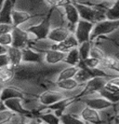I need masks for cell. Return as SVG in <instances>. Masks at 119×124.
Returning <instances> with one entry per match:
<instances>
[{
    "mask_svg": "<svg viewBox=\"0 0 119 124\" xmlns=\"http://www.w3.org/2000/svg\"><path fill=\"white\" fill-rule=\"evenodd\" d=\"M82 62L79 51L77 48L72 49L68 52H66V56L64 59V63L68 65H79L80 62Z\"/></svg>",
    "mask_w": 119,
    "mask_h": 124,
    "instance_id": "cell-23",
    "label": "cell"
},
{
    "mask_svg": "<svg viewBox=\"0 0 119 124\" xmlns=\"http://www.w3.org/2000/svg\"><path fill=\"white\" fill-rule=\"evenodd\" d=\"M10 62L8 56L7 54V52L0 54V67H4V66H9Z\"/></svg>",
    "mask_w": 119,
    "mask_h": 124,
    "instance_id": "cell-33",
    "label": "cell"
},
{
    "mask_svg": "<svg viewBox=\"0 0 119 124\" xmlns=\"http://www.w3.org/2000/svg\"><path fill=\"white\" fill-rule=\"evenodd\" d=\"M61 123L63 124H72V123H84L79 115H75L68 112H64L60 117Z\"/></svg>",
    "mask_w": 119,
    "mask_h": 124,
    "instance_id": "cell-25",
    "label": "cell"
},
{
    "mask_svg": "<svg viewBox=\"0 0 119 124\" xmlns=\"http://www.w3.org/2000/svg\"><path fill=\"white\" fill-rule=\"evenodd\" d=\"M63 8V13H64V17L67 23V28L70 30L71 33H74L76 23L79 22L80 20V16H79V12L78 9L75 6L74 2H70L68 4L64 5Z\"/></svg>",
    "mask_w": 119,
    "mask_h": 124,
    "instance_id": "cell-8",
    "label": "cell"
},
{
    "mask_svg": "<svg viewBox=\"0 0 119 124\" xmlns=\"http://www.w3.org/2000/svg\"><path fill=\"white\" fill-rule=\"evenodd\" d=\"M78 69H79V65L64 64V66L56 75L53 82L63 80V79H68V78H74L75 77V75H76V73H77V71H78Z\"/></svg>",
    "mask_w": 119,
    "mask_h": 124,
    "instance_id": "cell-20",
    "label": "cell"
},
{
    "mask_svg": "<svg viewBox=\"0 0 119 124\" xmlns=\"http://www.w3.org/2000/svg\"><path fill=\"white\" fill-rule=\"evenodd\" d=\"M7 54L9 59L10 66L15 68L22 63V50L21 49L14 47V46L7 47Z\"/></svg>",
    "mask_w": 119,
    "mask_h": 124,
    "instance_id": "cell-19",
    "label": "cell"
},
{
    "mask_svg": "<svg viewBox=\"0 0 119 124\" xmlns=\"http://www.w3.org/2000/svg\"><path fill=\"white\" fill-rule=\"evenodd\" d=\"M50 28H51V26H50L49 21V17L47 15V17L42 22H40L37 24L30 27L27 31L31 34L33 39L35 40V39L48 38L49 33L50 31Z\"/></svg>",
    "mask_w": 119,
    "mask_h": 124,
    "instance_id": "cell-9",
    "label": "cell"
},
{
    "mask_svg": "<svg viewBox=\"0 0 119 124\" xmlns=\"http://www.w3.org/2000/svg\"><path fill=\"white\" fill-rule=\"evenodd\" d=\"M106 18L119 20V0H115L113 6L106 11Z\"/></svg>",
    "mask_w": 119,
    "mask_h": 124,
    "instance_id": "cell-29",
    "label": "cell"
},
{
    "mask_svg": "<svg viewBox=\"0 0 119 124\" xmlns=\"http://www.w3.org/2000/svg\"><path fill=\"white\" fill-rule=\"evenodd\" d=\"M115 106H116V108H117V115H116V117H117V118H118V120H119V103L116 104Z\"/></svg>",
    "mask_w": 119,
    "mask_h": 124,
    "instance_id": "cell-36",
    "label": "cell"
},
{
    "mask_svg": "<svg viewBox=\"0 0 119 124\" xmlns=\"http://www.w3.org/2000/svg\"><path fill=\"white\" fill-rule=\"evenodd\" d=\"M100 68L108 77L119 75V58L115 55H107L102 61Z\"/></svg>",
    "mask_w": 119,
    "mask_h": 124,
    "instance_id": "cell-10",
    "label": "cell"
},
{
    "mask_svg": "<svg viewBox=\"0 0 119 124\" xmlns=\"http://www.w3.org/2000/svg\"><path fill=\"white\" fill-rule=\"evenodd\" d=\"M119 28V20H112L105 18L95 23L92 34H91V41L97 38L104 37L110 36Z\"/></svg>",
    "mask_w": 119,
    "mask_h": 124,
    "instance_id": "cell-2",
    "label": "cell"
},
{
    "mask_svg": "<svg viewBox=\"0 0 119 124\" xmlns=\"http://www.w3.org/2000/svg\"><path fill=\"white\" fill-rule=\"evenodd\" d=\"M80 63H81L82 65H84V66H86V67L90 68V69L100 68V65H101V60L89 56V57L87 58L86 60L82 61Z\"/></svg>",
    "mask_w": 119,
    "mask_h": 124,
    "instance_id": "cell-28",
    "label": "cell"
},
{
    "mask_svg": "<svg viewBox=\"0 0 119 124\" xmlns=\"http://www.w3.org/2000/svg\"><path fill=\"white\" fill-rule=\"evenodd\" d=\"M71 34L70 30L66 26H59V27H52L50 28L48 38L54 43H60L66 39Z\"/></svg>",
    "mask_w": 119,
    "mask_h": 124,
    "instance_id": "cell-17",
    "label": "cell"
},
{
    "mask_svg": "<svg viewBox=\"0 0 119 124\" xmlns=\"http://www.w3.org/2000/svg\"><path fill=\"white\" fill-rule=\"evenodd\" d=\"M104 89L112 93H119V75L110 77L105 84Z\"/></svg>",
    "mask_w": 119,
    "mask_h": 124,
    "instance_id": "cell-26",
    "label": "cell"
},
{
    "mask_svg": "<svg viewBox=\"0 0 119 124\" xmlns=\"http://www.w3.org/2000/svg\"><path fill=\"white\" fill-rule=\"evenodd\" d=\"M4 2H5V0H0V8H1V7H2Z\"/></svg>",
    "mask_w": 119,
    "mask_h": 124,
    "instance_id": "cell-37",
    "label": "cell"
},
{
    "mask_svg": "<svg viewBox=\"0 0 119 124\" xmlns=\"http://www.w3.org/2000/svg\"><path fill=\"white\" fill-rule=\"evenodd\" d=\"M15 70L12 66H4L0 67V84L5 86L11 84L14 80Z\"/></svg>",
    "mask_w": 119,
    "mask_h": 124,
    "instance_id": "cell-21",
    "label": "cell"
},
{
    "mask_svg": "<svg viewBox=\"0 0 119 124\" xmlns=\"http://www.w3.org/2000/svg\"><path fill=\"white\" fill-rule=\"evenodd\" d=\"M16 0H5L0 8V23L12 25V11Z\"/></svg>",
    "mask_w": 119,
    "mask_h": 124,
    "instance_id": "cell-14",
    "label": "cell"
},
{
    "mask_svg": "<svg viewBox=\"0 0 119 124\" xmlns=\"http://www.w3.org/2000/svg\"><path fill=\"white\" fill-rule=\"evenodd\" d=\"M66 52L56 49H50L44 53V63L47 65H60L64 63Z\"/></svg>",
    "mask_w": 119,
    "mask_h": 124,
    "instance_id": "cell-11",
    "label": "cell"
},
{
    "mask_svg": "<svg viewBox=\"0 0 119 124\" xmlns=\"http://www.w3.org/2000/svg\"><path fill=\"white\" fill-rule=\"evenodd\" d=\"M75 4L78 9L80 19L82 20H86L95 23L100 20L106 18V11L100 9V8L96 7L91 3H75Z\"/></svg>",
    "mask_w": 119,
    "mask_h": 124,
    "instance_id": "cell-1",
    "label": "cell"
},
{
    "mask_svg": "<svg viewBox=\"0 0 119 124\" xmlns=\"http://www.w3.org/2000/svg\"><path fill=\"white\" fill-rule=\"evenodd\" d=\"M93 27H94L93 23L86 20H82V19L79 20V22L75 25V31H74V35L79 43L91 40V34H92Z\"/></svg>",
    "mask_w": 119,
    "mask_h": 124,
    "instance_id": "cell-7",
    "label": "cell"
},
{
    "mask_svg": "<svg viewBox=\"0 0 119 124\" xmlns=\"http://www.w3.org/2000/svg\"><path fill=\"white\" fill-rule=\"evenodd\" d=\"M22 62L23 63H44V53L34 50L31 47L22 49Z\"/></svg>",
    "mask_w": 119,
    "mask_h": 124,
    "instance_id": "cell-13",
    "label": "cell"
},
{
    "mask_svg": "<svg viewBox=\"0 0 119 124\" xmlns=\"http://www.w3.org/2000/svg\"><path fill=\"white\" fill-rule=\"evenodd\" d=\"M84 102L85 105L90 106L92 108H95L97 110H102L105 109L109 106H113V104L105 98L104 96H102L100 93H95V94H89V95H85V96H80L78 97Z\"/></svg>",
    "mask_w": 119,
    "mask_h": 124,
    "instance_id": "cell-6",
    "label": "cell"
},
{
    "mask_svg": "<svg viewBox=\"0 0 119 124\" xmlns=\"http://www.w3.org/2000/svg\"><path fill=\"white\" fill-rule=\"evenodd\" d=\"M32 17V14L27 11L14 8L12 11V25L13 26H21Z\"/></svg>",
    "mask_w": 119,
    "mask_h": 124,
    "instance_id": "cell-22",
    "label": "cell"
},
{
    "mask_svg": "<svg viewBox=\"0 0 119 124\" xmlns=\"http://www.w3.org/2000/svg\"><path fill=\"white\" fill-rule=\"evenodd\" d=\"M16 113L9 110L8 108H4L0 110V124L10 123L11 119Z\"/></svg>",
    "mask_w": 119,
    "mask_h": 124,
    "instance_id": "cell-30",
    "label": "cell"
},
{
    "mask_svg": "<svg viewBox=\"0 0 119 124\" xmlns=\"http://www.w3.org/2000/svg\"><path fill=\"white\" fill-rule=\"evenodd\" d=\"M11 35H12V46L20 48L21 50L28 47L30 42L34 40L31 34L20 26H13Z\"/></svg>",
    "mask_w": 119,
    "mask_h": 124,
    "instance_id": "cell-5",
    "label": "cell"
},
{
    "mask_svg": "<svg viewBox=\"0 0 119 124\" xmlns=\"http://www.w3.org/2000/svg\"><path fill=\"white\" fill-rule=\"evenodd\" d=\"M79 117L84 123H102L100 111L87 105H85L82 108L79 113Z\"/></svg>",
    "mask_w": 119,
    "mask_h": 124,
    "instance_id": "cell-12",
    "label": "cell"
},
{
    "mask_svg": "<svg viewBox=\"0 0 119 124\" xmlns=\"http://www.w3.org/2000/svg\"><path fill=\"white\" fill-rule=\"evenodd\" d=\"M91 1H92V0H91Z\"/></svg>",
    "mask_w": 119,
    "mask_h": 124,
    "instance_id": "cell-39",
    "label": "cell"
},
{
    "mask_svg": "<svg viewBox=\"0 0 119 124\" xmlns=\"http://www.w3.org/2000/svg\"><path fill=\"white\" fill-rule=\"evenodd\" d=\"M46 2L50 8H62L72 1L71 0H46Z\"/></svg>",
    "mask_w": 119,
    "mask_h": 124,
    "instance_id": "cell-32",
    "label": "cell"
},
{
    "mask_svg": "<svg viewBox=\"0 0 119 124\" xmlns=\"http://www.w3.org/2000/svg\"><path fill=\"white\" fill-rule=\"evenodd\" d=\"M109 78L110 77H107V76H96L91 78L89 80H88L84 84L83 90L78 97L99 93L102 89H104Z\"/></svg>",
    "mask_w": 119,
    "mask_h": 124,
    "instance_id": "cell-4",
    "label": "cell"
},
{
    "mask_svg": "<svg viewBox=\"0 0 119 124\" xmlns=\"http://www.w3.org/2000/svg\"><path fill=\"white\" fill-rule=\"evenodd\" d=\"M0 45L4 46V47H10L12 46V35L11 31L3 33L2 35H0Z\"/></svg>",
    "mask_w": 119,
    "mask_h": 124,
    "instance_id": "cell-31",
    "label": "cell"
},
{
    "mask_svg": "<svg viewBox=\"0 0 119 124\" xmlns=\"http://www.w3.org/2000/svg\"><path fill=\"white\" fill-rule=\"evenodd\" d=\"M2 88H3V85L0 84V93H1V91H2Z\"/></svg>",
    "mask_w": 119,
    "mask_h": 124,
    "instance_id": "cell-38",
    "label": "cell"
},
{
    "mask_svg": "<svg viewBox=\"0 0 119 124\" xmlns=\"http://www.w3.org/2000/svg\"><path fill=\"white\" fill-rule=\"evenodd\" d=\"M90 56L91 57H94L97 59H100V60H103L105 57L107 56L105 50H103L101 47H100L99 44L95 43L92 41V47H91V50H90Z\"/></svg>",
    "mask_w": 119,
    "mask_h": 124,
    "instance_id": "cell-27",
    "label": "cell"
},
{
    "mask_svg": "<svg viewBox=\"0 0 119 124\" xmlns=\"http://www.w3.org/2000/svg\"><path fill=\"white\" fill-rule=\"evenodd\" d=\"M91 47H92V41H85V42H81L79 43L77 49L79 51V55L81 58L82 61L86 60L90 56V50H91Z\"/></svg>",
    "mask_w": 119,
    "mask_h": 124,
    "instance_id": "cell-24",
    "label": "cell"
},
{
    "mask_svg": "<svg viewBox=\"0 0 119 124\" xmlns=\"http://www.w3.org/2000/svg\"><path fill=\"white\" fill-rule=\"evenodd\" d=\"M68 97L66 93L55 89V88H47L38 93V102L44 106H50L55 103L61 101L63 98Z\"/></svg>",
    "mask_w": 119,
    "mask_h": 124,
    "instance_id": "cell-3",
    "label": "cell"
},
{
    "mask_svg": "<svg viewBox=\"0 0 119 124\" xmlns=\"http://www.w3.org/2000/svg\"><path fill=\"white\" fill-rule=\"evenodd\" d=\"M7 108L9 110L16 113V114H21V115H30L32 114L24 107L23 105V98L20 97H14V98H9L5 101H2Z\"/></svg>",
    "mask_w": 119,
    "mask_h": 124,
    "instance_id": "cell-15",
    "label": "cell"
},
{
    "mask_svg": "<svg viewBox=\"0 0 119 124\" xmlns=\"http://www.w3.org/2000/svg\"><path fill=\"white\" fill-rule=\"evenodd\" d=\"M79 45L78 40L76 39L75 36L74 35V33H71L68 37L66 39H64L63 41L60 42V43H54L52 49H56V50H62L63 52H68L69 50L72 49L77 48Z\"/></svg>",
    "mask_w": 119,
    "mask_h": 124,
    "instance_id": "cell-18",
    "label": "cell"
},
{
    "mask_svg": "<svg viewBox=\"0 0 119 124\" xmlns=\"http://www.w3.org/2000/svg\"><path fill=\"white\" fill-rule=\"evenodd\" d=\"M7 48L4 47V46H2V45H0V54L7 52Z\"/></svg>",
    "mask_w": 119,
    "mask_h": 124,
    "instance_id": "cell-35",
    "label": "cell"
},
{
    "mask_svg": "<svg viewBox=\"0 0 119 124\" xmlns=\"http://www.w3.org/2000/svg\"><path fill=\"white\" fill-rule=\"evenodd\" d=\"M27 94L23 92L21 88L17 87L13 84L5 85L2 88V91L0 93V101H5L9 98L14 97H20V98H24Z\"/></svg>",
    "mask_w": 119,
    "mask_h": 124,
    "instance_id": "cell-16",
    "label": "cell"
},
{
    "mask_svg": "<svg viewBox=\"0 0 119 124\" xmlns=\"http://www.w3.org/2000/svg\"><path fill=\"white\" fill-rule=\"evenodd\" d=\"M13 25L11 24H5V23H0V35L6 32H10L12 30Z\"/></svg>",
    "mask_w": 119,
    "mask_h": 124,
    "instance_id": "cell-34",
    "label": "cell"
}]
</instances>
